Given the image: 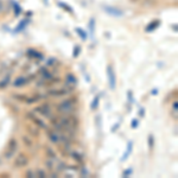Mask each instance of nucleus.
<instances>
[{"instance_id":"f257e3e1","label":"nucleus","mask_w":178,"mask_h":178,"mask_svg":"<svg viewBox=\"0 0 178 178\" xmlns=\"http://www.w3.org/2000/svg\"><path fill=\"white\" fill-rule=\"evenodd\" d=\"M75 102L74 99H67V100H63L62 102L57 106V111L59 113H70L74 111L75 108Z\"/></svg>"},{"instance_id":"f03ea898","label":"nucleus","mask_w":178,"mask_h":178,"mask_svg":"<svg viewBox=\"0 0 178 178\" xmlns=\"http://www.w3.org/2000/svg\"><path fill=\"white\" fill-rule=\"evenodd\" d=\"M106 73H107V78H108V84H109V88L114 90L115 87H116V75H115V71H114V67L112 64L107 65V69H106Z\"/></svg>"},{"instance_id":"7ed1b4c3","label":"nucleus","mask_w":178,"mask_h":178,"mask_svg":"<svg viewBox=\"0 0 178 178\" xmlns=\"http://www.w3.org/2000/svg\"><path fill=\"white\" fill-rule=\"evenodd\" d=\"M17 148H18V141H17L16 138H11L8 144H7V150H6L5 154H4L5 159L8 160V159L13 158V154L17 151Z\"/></svg>"},{"instance_id":"20e7f679","label":"nucleus","mask_w":178,"mask_h":178,"mask_svg":"<svg viewBox=\"0 0 178 178\" xmlns=\"http://www.w3.org/2000/svg\"><path fill=\"white\" fill-rule=\"evenodd\" d=\"M29 164V158L27 156H25L24 153H20L14 158L13 160V165L16 169H22V167H25Z\"/></svg>"},{"instance_id":"39448f33","label":"nucleus","mask_w":178,"mask_h":178,"mask_svg":"<svg viewBox=\"0 0 178 178\" xmlns=\"http://www.w3.org/2000/svg\"><path fill=\"white\" fill-rule=\"evenodd\" d=\"M35 112H36V113H39L42 116H44V118H50V116H51V109H50L49 103L46 102L42 103L40 106L35 108Z\"/></svg>"},{"instance_id":"423d86ee","label":"nucleus","mask_w":178,"mask_h":178,"mask_svg":"<svg viewBox=\"0 0 178 178\" xmlns=\"http://www.w3.org/2000/svg\"><path fill=\"white\" fill-rule=\"evenodd\" d=\"M103 10L107 12V14L112 17H122L124 16V11L120 10L118 7H114V6H103Z\"/></svg>"},{"instance_id":"0eeeda50","label":"nucleus","mask_w":178,"mask_h":178,"mask_svg":"<svg viewBox=\"0 0 178 178\" xmlns=\"http://www.w3.org/2000/svg\"><path fill=\"white\" fill-rule=\"evenodd\" d=\"M26 116H27V118L31 119V121H32L33 124L36 125L37 127H39V128H43V130H46V125H45V122H44L42 119L37 118V116L35 115V113H27Z\"/></svg>"},{"instance_id":"6e6552de","label":"nucleus","mask_w":178,"mask_h":178,"mask_svg":"<svg viewBox=\"0 0 178 178\" xmlns=\"http://www.w3.org/2000/svg\"><path fill=\"white\" fill-rule=\"evenodd\" d=\"M68 93L69 92L67 89H51V90L48 92V94L52 97H61V96H64L65 94H68Z\"/></svg>"},{"instance_id":"1a4fd4ad","label":"nucleus","mask_w":178,"mask_h":178,"mask_svg":"<svg viewBox=\"0 0 178 178\" xmlns=\"http://www.w3.org/2000/svg\"><path fill=\"white\" fill-rule=\"evenodd\" d=\"M29 83V81H27V78H25V77H23V76H19V77H17L14 81L12 82V86L16 87V88H19V87H23L25 86V84H27Z\"/></svg>"},{"instance_id":"9d476101","label":"nucleus","mask_w":178,"mask_h":178,"mask_svg":"<svg viewBox=\"0 0 178 178\" xmlns=\"http://www.w3.org/2000/svg\"><path fill=\"white\" fill-rule=\"evenodd\" d=\"M27 56L35 59H43L44 57L42 52H39V51L35 50V49H29V50H27Z\"/></svg>"},{"instance_id":"9b49d317","label":"nucleus","mask_w":178,"mask_h":178,"mask_svg":"<svg viewBox=\"0 0 178 178\" xmlns=\"http://www.w3.org/2000/svg\"><path fill=\"white\" fill-rule=\"evenodd\" d=\"M159 25H160V20H159V19H156V20L151 22L147 26L145 27V31L146 32H152V31H154Z\"/></svg>"},{"instance_id":"f8f14e48","label":"nucleus","mask_w":178,"mask_h":178,"mask_svg":"<svg viewBox=\"0 0 178 178\" xmlns=\"http://www.w3.org/2000/svg\"><path fill=\"white\" fill-rule=\"evenodd\" d=\"M48 137H49V140L51 141V143H54V144H57L59 141V135L54 130L48 131Z\"/></svg>"},{"instance_id":"ddd939ff","label":"nucleus","mask_w":178,"mask_h":178,"mask_svg":"<svg viewBox=\"0 0 178 178\" xmlns=\"http://www.w3.org/2000/svg\"><path fill=\"white\" fill-rule=\"evenodd\" d=\"M65 80H67V83H68L69 86L75 87L76 84H77V77H76L74 74H71V73L67 74V76H65Z\"/></svg>"},{"instance_id":"4468645a","label":"nucleus","mask_w":178,"mask_h":178,"mask_svg":"<svg viewBox=\"0 0 178 178\" xmlns=\"http://www.w3.org/2000/svg\"><path fill=\"white\" fill-rule=\"evenodd\" d=\"M133 147V143L132 141H128V145H127V150H126V152L124 153V156H122V158H121V162H125L127 158H128V156H130L131 153H132V148Z\"/></svg>"},{"instance_id":"2eb2a0df","label":"nucleus","mask_w":178,"mask_h":178,"mask_svg":"<svg viewBox=\"0 0 178 178\" xmlns=\"http://www.w3.org/2000/svg\"><path fill=\"white\" fill-rule=\"evenodd\" d=\"M70 156H71V158H74V159H75L76 162H78V163L83 162V157H82V154L81 153H78V152H76V151L71 152Z\"/></svg>"},{"instance_id":"dca6fc26","label":"nucleus","mask_w":178,"mask_h":178,"mask_svg":"<svg viewBox=\"0 0 178 178\" xmlns=\"http://www.w3.org/2000/svg\"><path fill=\"white\" fill-rule=\"evenodd\" d=\"M39 73L42 74V76H43L44 78H52V75L50 74V71H49L46 68H44V67L39 69Z\"/></svg>"},{"instance_id":"f3484780","label":"nucleus","mask_w":178,"mask_h":178,"mask_svg":"<svg viewBox=\"0 0 178 178\" xmlns=\"http://www.w3.org/2000/svg\"><path fill=\"white\" fill-rule=\"evenodd\" d=\"M147 145H148L150 151H152L153 147H154V137H153V134H148V137H147Z\"/></svg>"},{"instance_id":"a211bd4d","label":"nucleus","mask_w":178,"mask_h":178,"mask_svg":"<svg viewBox=\"0 0 178 178\" xmlns=\"http://www.w3.org/2000/svg\"><path fill=\"white\" fill-rule=\"evenodd\" d=\"M22 140H23V143H24V145H25V146H27V147H32L33 143H32V140L29 138V137H26V135H23Z\"/></svg>"},{"instance_id":"6ab92c4d","label":"nucleus","mask_w":178,"mask_h":178,"mask_svg":"<svg viewBox=\"0 0 178 178\" xmlns=\"http://www.w3.org/2000/svg\"><path fill=\"white\" fill-rule=\"evenodd\" d=\"M76 32L78 33V36L82 38V40H86L87 38H88V36H87V32L84 31V30H82L81 27H76Z\"/></svg>"},{"instance_id":"aec40b11","label":"nucleus","mask_w":178,"mask_h":178,"mask_svg":"<svg viewBox=\"0 0 178 178\" xmlns=\"http://www.w3.org/2000/svg\"><path fill=\"white\" fill-rule=\"evenodd\" d=\"M46 154H48V157L49 158H51V159H56V158H57L56 152H55L51 147H46Z\"/></svg>"},{"instance_id":"412c9836","label":"nucleus","mask_w":178,"mask_h":178,"mask_svg":"<svg viewBox=\"0 0 178 178\" xmlns=\"http://www.w3.org/2000/svg\"><path fill=\"white\" fill-rule=\"evenodd\" d=\"M99 102H100V97L95 96L94 97V100H93L92 105H90V109H92V111H95V109L99 107Z\"/></svg>"},{"instance_id":"4be33fe9","label":"nucleus","mask_w":178,"mask_h":178,"mask_svg":"<svg viewBox=\"0 0 178 178\" xmlns=\"http://www.w3.org/2000/svg\"><path fill=\"white\" fill-rule=\"evenodd\" d=\"M88 26H89V30H90V35L93 36V33H94V30H95V19H94V18H90V20H89V24H88Z\"/></svg>"},{"instance_id":"5701e85b","label":"nucleus","mask_w":178,"mask_h":178,"mask_svg":"<svg viewBox=\"0 0 178 178\" xmlns=\"http://www.w3.org/2000/svg\"><path fill=\"white\" fill-rule=\"evenodd\" d=\"M12 97H13V99H16V100H18V101H20V102H25V101H26V99H27L26 95H18V94L12 95Z\"/></svg>"},{"instance_id":"b1692460","label":"nucleus","mask_w":178,"mask_h":178,"mask_svg":"<svg viewBox=\"0 0 178 178\" xmlns=\"http://www.w3.org/2000/svg\"><path fill=\"white\" fill-rule=\"evenodd\" d=\"M8 82H10V76H6L4 80L0 81V88H6L7 84H8Z\"/></svg>"},{"instance_id":"393cba45","label":"nucleus","mask_w":178,"mask_h":178,"mask_svg":"<svg viewBox=\"0 0 178 178\" xmlns=\"http://www.w3.org/2000/svg\"><path fill=\"white\" fill-rule=\"evenodd\" d=\"M80 52H81V46H80V45H76L75 48H74V51H73V57H74V58L78 57Z\"/></svg>"},{"instance_id":"a878e982","label":"nucleus","mask_w":178,"mask_h":178,"mask_svg":"<svg viewBox=\"0 0 178 178\" xmlns=\"http://www.w3.org/2000/svg\"><path fill=\"white\" fill-rule=\"evenodd\" d=\"M58 6L59 7H62V8H64L65 11H68V12H70V13H73V8H71L70 6L69 5H67V4H64V3H58Z\"/></svg>"},{"instance_id":"bb28decb","label":"nucleus","mask_w":178,"mask_h":178,"mask_svg":"<svg viewBox=\"0 0 178 178\" xmlns=\"http://www.w3.org/2000/svg\"><path fill=\"white\" fill-rule=\"evenodd\" d=\"M67 167L68 166H67V164H65L64 162H59L58 165H57V171H58V172H62V171H64Z\"/></svg>"},{"instance_id":"cd10ccee","label":"nucleus","mask_w":178,"mask_h":178,"mask_svg":"<svg viewBox=\"0 0 178 178\" xmlns=\"http://www.w3.org/2000/svg\"><path fill=\"white\" fill-rule=\"evenodd\" d=\"M45 166H46V169L50 170V171L54 170V163H52V160H50V158H49V160L45 162Z\"/></svg>"},{"instance_id":"c85d7f7f","label":"nucleus","mask_w":178,"mask_h":178,"mask_svg":"<svg viewBox=\"0 0 178 178\" xmlns=\"http://www.w3.org/2000/svg\"><path fill=\"white\" fill-rule=\"evenodd\" d=\"M36 177H46V173L44 172L43 170H40V169H38V170H36Z\"/></svg>"},{"instance_id":"c756f323","label":"nucleus","mask_w":178,"mask_h":178,"mask_svg":"<svg viewBox=\"0 0 178 178\" xmlns=\"http://www.w3.org/2000/svg\"><path fill=\"white\" fill-rule=\"evenodd\" d=\"M27 132L32 135V137H38V134H39V132H38V131H35L32 127H27Z\"/></svg>"},{"instance_id":"7c9ffc66","label":"nucleus","mask_w":178,"mask_h":178,"mask_svg":"<svg viewBox=\"0 0 178 178\" xmlns=\"http://www.w3.org/2000/svg\"><path fill=\"white\" fill-rule=\"evenodd\" d=\"M12 4L14 5V6H13V8H14V14H16V16H18V13L22 11V8H20V7H19V5H18L17 3H14V1H12Z\"/></svg>"},{"instance_id":"2f4dec72","label":"nucleus","mask_w":178,"mask_h":178,"mask_svg":"<svg viewBox=\"0 0 178 178\" xmlns=\"http://www.w3.org/2000/svg\"><path fill=\"white\" fill-rule=\"evenodd\" d=\"M138 126H139V120H138V119H133L132 122H131V127H132V128H137Z\"/></svg>"},{"instance_id":"473e14b6","label":"nucleus","mask_w":178,"mask_h":178,"mask_svg":"<svg viewBox=\"0 0 178 178\" xmlns=\"http://www.w3.org/2000/svg\"><path fill=\"white\" fill-rule=\"evenodd\" d=\"M25 176H26V177H36V175H35V172H33L32 170H27L26 171V173H25Z\"/></svg>"},{"instance_id":"72a5a7b5","label":"nucleus","mask_w":178,"mask_h":178,"mask_svg":"<svg viewBox=\"0 0 178 178\" xmlns=\"http://www.w3.org/2000/svg\"><path fill=\"white\" fill-rule=\"evenodd\" d=\"M172 109H173V111H176V112L178 111V101H177V100H175V101H173V103H172Z\"/></svg>"},{"instance_id":"f704fd0d","label":"nucleus","mask_w":178,"mask_h":178,"mask_svg":"<svg viewBox=\"0 0 178 178\" xmlns=\"http://www.w3.org/2000/svg\"><path fill=\"white\" fill-rule=\"evenodd\" d=\"M131 173H132V169H130V170H127V171H125L122 176H124V177H128V176H130Z\"/></svg>"},{"instance_id":"c9c22d12","label":"nucleus","mask_w":178,"mask_h":178,"mask_svg":"<svg viewBox=\"0 0 178 178\" xmlns=\"http://www.w3.org/2000/svg\"><path fill=\"white\" fill-rule=\"evenodd\" d=\"M54 62H56V58H50L48 61V63H46V64H48V65H54L55 64Z\"/></svg>"},{"instance_id":"e433bc0d","label":"nucleus","mask_w":178,"mask_h":178,"mask_svg":"<svg viewBox=\"0 0 178 178\" xmlns=\"http://www.w3.org/2000/svg\"><path fill=\"white\" fill-rule=\"evenodd\" d=\"M139 115H140V116H144V109H140V112H139Z\"/></svg>"},{"instance_id":"4c0bfd02","label":"nucleus","mask_w":178,"mask_h":178,"mask_svg":"<svg viewBox=\"0 0 178 178\" xmlns=\"http://www.w3.org/2000/svg\"><path fill=\"white\" fill-rule=\"evenodd\" d=\"M157 89H153V90H152V94H153V95H157Z\"/></svg>"}]
</instances>
